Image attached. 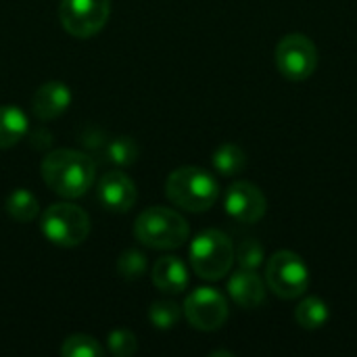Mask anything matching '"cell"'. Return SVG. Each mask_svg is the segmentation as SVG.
I'll list each match as a JSON object with an SVG mask.
<instances>
[{
	"label": "cell",
	"instance_id": "1",
	"mask_svg": "<svg viewBox=\"0 0 357 357\" xmlns=\"http://www.w3.org/2000/svg\"><path fill=\"white\" fill-rule=\"evenodd\" d=\"M44 184L63 199L84 197L96 180V163L84 151L56 149L42 161Z\"/></svg>",
	"mask_w": 357,
	"mask_h": 357
},
{
	"label": "cell",
	"instance_id": "16",
	"mask_svg": "<svg viewBox=\"0 0 357 357\" xmlns=\"http://www.w3.org/2000/svg\"><path fill=\"white\" fill-rule=\"evenodd\" d=\"M295 320L305 331H320L331 320V307L320 297H305L295 307Z\"/></svg>",
	"mask_w": 357,
	"mask_h": 357
},
{
	"label": "cell",
	"instance_id": "18",
	"mask_svg": "<svg viewBox=\"0 0 357 357\" xmlns=\"http://www.w3.org/2000/svg\"><path fill=\"white\" fill-rule=\"evenodd\" d=\"M213 167L222 176H236L247 167V155L245 151L234 142H224L213 153Z\"/></svg>",
	"mask_w": 357,
	"mask_h": 357
},
{
	"label": "cell",
	"instance_id": "13",
	"mask_svg": "<svg viewBox=\"0 0 357 357\" xmlns=\"http://www.w3.org/2000/svg\"><path fill=\"white\" fill-rule=\"evenodd\" d=\"M71 105V88L63 82H46L31 96V111L38 119L48 121L63 115Z\"/></svg>",
	"mask_w": 357,
	"mask_h": 357
},
{
	"label": "cell",
	"instance_id": "19",
	"mask_svg": "<svg viewBox=\"0 0 357 357\" xmlns=\"http://www.w3.org/2000/svg\"><path fill=\"white\" fill-rule=\"evenodd\" d=\"M140 155V149H138V142L130 136H119V138H113L107 146H105V157L107 161L119 165V167H128L132 163H136Z\"/></svg>",
	"mask_w": 357,
	"mask_h": 357
},
{
	"label": "cell",
	"instance_id": "10",
	"mask_svg": "<svg viewBox=\"0 0 357 357\" xmlns=\"http://www.w3.org/2000/svg\"><path fill=\"white\" fill-rule=\"evenodd\" d=\"M224 209L232 220L241 224H255L266 215L268 201L259 186H255L253 182L241 180L228 186L226 197H224Z\"/></svg>",
	"mask_w": 357,
	"mask_h": 357
},
{
	"label": "cell",
	"instance_id": "7",
	"mask_svg": "<svg viewBox=\"0 0 357 357\" xmlns=\"http://www.w3.org/2000/svg\"><path fill=\"white\" fill-rule=\"evenodd\" d=\"M274 61L282 77L291 82H305L316 73L318 48L312 38L303 33H289L278 42L274 50Z\"/></svg>",
	"mask_w": 357,
	"mask_h": 357
},
{
	"label": "cell",
	"instance_id": "5",
	"mask_svg": "<svg viewBox=\"0 0 357 357\" xmlns=\"http://www.w3.org/2000/svg\"><path fill=\"white\" fill-rule=\"evenodd\" d=\"M40 228L52 245L71 249L88 238L90 215L75 203H54L42 213Z\"/></svg>",
	"mask_w": 357,
	"mask_h": 357
},
{
	"label": "cell",
	"instance_id": "14",
	"mask_svg": "<svg viewBox=\"0 0 357 357\" xmlns=\"http://www.w3.org/2000/svg\"><path fill=\"white\" fill-rule=\"evenodd\" d=\"M151 278H153V284L161 293L178 295V293L186 291V287H188V268L184 266V261L180 257L165 255L153 264Z\"/></svg>",
	"mask_w": 357,
	"mask_h": 357
},
{
	"label": "cell",
	"instance_id": "12",
	"mask_svg": "<svg viewBox=\"0 0 357 357\" xmlns=\"http://www.w3.org/2000/svg\"><path fill=\"white\" fill-rule=\"evenodd\" d=\"M230 299L243 310H257L266 303L268 284L255 274V270H238L228 280Z\"/></svg>",
	"mask_w": 357,
	"mask_h": 357
},
{
	"label": "cell",
	"instance_id": "23",
	"mask_svg": "<svg viewBox=\"0 0 357 357\" xmlns=\"http://www.w3.org/2000/svg\"><path fill=\"white\" fill-rule=\"evenodd\" d=\"M266 259L264 245L257 238H245L236 249H234V261L243 270H257Z\"/></svg>",
	"mask_w": 357,
	"mask_h": 357
},
{
	"label": "cell",
	"instance_id": "20",
	"mask_svg": "<svg viewBox=\"0 0 357 357\" xmlns=\"http://www.w3.org/2000/svg\"><path fill=\"white\" fill-rule=\"evenodd\" d=\"M102 345L88 335H71L61 345L63 357H102Z\"/></svg>",
	"mask_w": 357,
	"mask_h": 357
},
{
	"label": "cell",
	"instance_id": "21",
	"mask_svg": "<svg viewBox=\"0 0 357 357\" xmlns=\"http://www.w3.org/2000/svg\"><path fill=\"white\" fill-rule=\"evenodd\" d=\"M182 318V310L174 301H155L149 307V320L159 331H172Z\"/></svg>",
	"mask_w": 357,
	"mask_h": 357
},
{
	"label": "cell",
	"instance_id": "4",
	"mask_svg": "<svg viewBox=\"0 0 357 357\" xmlns=\"http://www.w3.org/2000/svg\"><path fill=\"white\" fill-rule=\"evenodd\" d=\"M188 255L195 274L203 280L215 282L230 274L234 264V245L228 234L209 228L192 238Z\"/></svg>",
	"mask_w": 357,
	"mask_h": 357
},
{
	"label": "cell",
	"instance_id": "8",
	"mask_svg": "<svg viewBox=\"0 0 357 357\" xmlns=\"http://www.w3.org/2000/svg\"><path fill=\"white\" fill-rule=\"evenodd\" d=\"M111 0H61L59 21L63 29L79 40L96 36L109 21Z\"/></svg>",
	"mask_w": 357,
	"mask_h": 357
},
{
	"label": "cell",
	"instance_id": "22",
	"mask_svg": "<svg viewBox=\"0 0 357 357\" xmlns=\"http://www.w3.org/2000/svg\"><path fill=\"white\" fill-rule=\"evenodd\" d=\"M146 268H149L146 255L142 251H136V249L123 251L119 255V259H117V272L126 280H138V278H142L146 274Z\"/></svg>",
	"mask_w": 357,
	"mask_h": 357
},
{
	"label": "cell",
	"instance_id": "11",
	"mask_svg": "<svg viewBox=\"0 0 357 357\" xmlns=\"http://www.w3.org/2000/svg\"><path fill=\"white\" fill-rule=\"evenodd\" d=\"M134 180L123 172H107L98 182V201L115 213H126L136 205Z\"/></svg>",
	"mask_w": 357,
	"mask_h": 357
},
{
	"label": "cell",
	"instance_id": "6",
	"mask_svg": "<svg viewBox=\"0 0 357 357\" xmlns=\"http://www.w3.org/2000/svg\"><path fill=\"white\" fill-rule=\"evenodd\" d=\"M266 284L276 297L284 301L299 299L310 289V268L301 255L293 251H278L268 259Z\"/></svg>",
	"mask_w": 357,
	"mask_h": 357
},
{
	"label": "cell",
	"instance_id": "9",
	"mask_svg": "<svg viewBox=\"0 0 357 357\" xmlns=\"http://www.w3.org/2000/svg\"><path fill=\"white\" fill-rule=\"evenodd\" d=\"M228 301L226 297L211 287L195 289L184 301V316L188 324L203 333L220 331L228 320Z\"/></svg>",
	"mask_w": 357,
	"mask_h": 357
},
{
	"label": "cell",
	"instance_id": "24",
	"mask_svg": "<svg viewBox=\"0 0 357 357\" xmlns=\"http://www.w3.org/2000/svg\"><path fill=\"white\" fill-rule=\"evenodd\" d=\"M107 345H109V351L117 357H128L132 354H136L138 349V341H136V335L126 331V328H117L109 335L107 339Z\"/></svg>",
	"mask_w": 357,
	"mask_h": 357
},
{
	"label": "cell",
	"instance_id": "15",
	"mask_svg": "<svg viewBox=\"0 0 357 357\" xmlns=\"http://www.w3.org/2000/svg\"><path fill=\"white\" fill-rule=\"evenodd\" d=\"M27 115L15 105H0V149H10L27 134Z\"/></svg>",
	"mask_w": 357,
	"mask_h": 357
},
{
	"label": "cell",
	"instance_id": "3",
	"mask_svg": "<svg viewBox=\"0 0 357 357\" xmlns=\"http://www.w3.org/2000/svg\"><path fill=\"white\" fill-rule=\"evenodd\" d=\"M134 236L151 249L157 251H172V249H180L188 236H190V228L188 222L174 209L169 207H149L144 209L134 224Z\"/></svg>",
	"mask_w": 357,
	"mask_h": 357
},
{
	"label": "cell",
	"instance_id": "17",
	"mask_svg": "<svg viewBox=\"0 0 357 357\" xmlns=\"http://www.w3.org/2000/svg\"><path fill=\"white\" fill-rule=\"evenodd\" d=\"M4 209H6V213H8L13 220H17V222H21V224H27V222L36 220L38 213H40L38 199H36L27 188H15V190L6 197Z\"/></svg>",
	"mask_w": 357,
	"mask_h": 357
},
{
	"label": "cell",
	"instance_id": "2",
	"mask_svg": "<svg viewBox=\"0 0 357 357\" xmlns=\"http://www.w3.org/2000/svg\"><path fill=\"white\" fill-rule=\"evenodd\" d=\"M165 195L176 207L201 213L215 205L220 197V184L207 169L184 165L167 176Z\"/></svg>",
	"mask_w": 357,
	"mask_h": 357
}]
</instances>
